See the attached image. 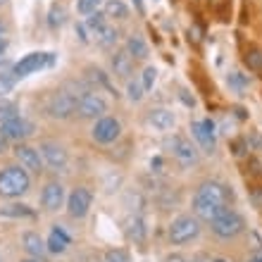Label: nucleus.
I'll list each match as a JSON object with an SVG mask.
<instances>
[{"label": "nucleus", "mask_w": 262, "mask_h": 262, "mask_svg": "<svg viewBox=\"0 0 262 262\" xmlns=\"http://www.w3.org/2000/svg\"><path fill=\"white\" fill-rule=\"evenodd\" d=\"M103 14L107 17V19L124 21V19H129V7H126L122 0H107V3H105Z\"/></svg>", "instance_id": "obj_22"}, {"label": "nucleus", "mask_w": 262, "mask_h": 262, "mask_svg": "<svg viewBox=\"0 0 262 262\" xmlns=\"http://www.w3.org/2000/svg\"><path fill=\"white\" fill-rule=\"evenodd\" d=\"M229 83H231L236 91H243V89H246V81L241 79V74H238V72H231V74H229Z\"/></svg>", "instance_id": "obj_35"}, {"label": "nucleus", "mask_w": 262, "mask_h": 262, "mask_svg": "<svg viewBox=\"0 0 262 262\" xmlns=\"http://www.w3.org/2000/svg\"><path fill=\"white\" fill-rule=\"evenodd\" d=\"M19 117V110H17V105L14 103H0V122H7V119H14Z\"/></svg>", "instance_id": "obj_30"}, {"label": "nucleus", "mask_w": 262, "mask_h": 262, "mask_svg": "<svg viewBox=\"0 0 262 262\" xmlns=\"http://www.w3.org/2000/svg\"><path fill=\"white\" fill-rule=\"evenodd\" d=\"M124 50L131 55V60H145V57H148V46H145L143 36H138V34H134V36L126 38Z\"/></svg>", "instance_id": "obj_21"}, {"label": "nucleus", "mask_w": 262, "mask_h": 262, "mask_svg": "<svg viewBox=\"0 0 262 262\" xmlns=\"http://www.w3.org/2000/svg\"><path fill=\"white\" fill-rule=\"evenodd\" d=\"M19 262H38L36 257H27V260H19Z\"/></svg>", "instance_id": "obj_43"}, {"label": "nucleus", "mask_w": 262, "mask_h": 262, "mask_svg": "<svg viewBox=\"0 0 262 262\" xmlns=\"http://www.w3.org/2000/svg\"><path fill=\"white\" fill-rule=\"evenodd\" d=\"M21 243H24V250H27L31 257H36V260L48 253V248H46V241H43V238L36 234V231H27V234L21 236Z\"/></svg>", "instance_id": "obj_18"}, {"label": "nucleus", "mask_w": 262, "mask_h": 262, "mask_svg": "<svg viewBox=\"0 0 262 262\" xmlns=\"http://www.w3.org/2000/svg\"><path fill=\"white\" fill-rule=\"evenodd\" d=\"M91 136H93V141H96V143L110 145V143H115V141L122 136V124H119V119L107 117V115H105V117L96 119Z\"/></svg>", "instance_id": "obj_8"}, {"label": "nucleus", "mask_w": 262, "mask_h": 262, "mask_svg": "<svg viewBox=\"0 0 262 262\" xmlns=\"http://www.w3.org/2000/svg\"><path fill=\"white\" fill-rule=\"evenodd\" d=\"M193 262H198V260H193Z\"/></svg>", "instance_id": "obj_46"}, {"label": "nucleus", "mask_w": 262, "mask_h": 262, "mask_svg": "<svg viewBox=\"0 0 262 262\" xmlns=\"http://www.w3.org/2000/svg\"><path fill=\"white\" fill-rule=\"evenodd\" d=\"M14 158L19 160V167H24L27 172H43V158H41V150L34 148V145H27V143H17L14 145Z\"/></svg>", "instance_id": "obj_14"}, {"label": "nucleus", "mask_w": 262, "mask_h": 262, "mask_svg": "<svg viewBox=\"0 0 262 262\" xmlns=\"http://www.w3.org/2000/svg\"><path fill=\"white\" fill-rule=\"evenodd\" d=\"M91 203H93V193H91L89 188H74L72 193H69L67 198V212L69 217H74V220H81V217H86L91 210Z\"/></svg>", "instance_id": "obj_13"}, {"label": "nucleus", "mask_w": 262, "mask_h": 262, "mask_svg": "<svg viewBox=\"0 0 262 262\" xmlns=\"http://www.w3.org/2000/svg\"><path fill=\"white\" fill-rule=\"evenodd\" d=\"M210 229H212V234L222 241H231L236 236H241L246 231V220H243L241 214L236 212V210H224L220 217H214L210 222Z\"/></svg>", "instance_id": "obj_3"}, {"label": "nucleus", "mask_w": 262, "mask_h": 262, "mask_svg": "<svg viewBox=\"0 0 262 262\" xmlns=\"http://www.w3.org/2000/svg\"><path fill=\"white\" fill-rule=\"evenodd\" d=\"M110 67H112V74L117 76V79L129 81L131 72H134V60H131V55L126 53V50H117L110 60Z\"/></svg>", "instance_id": "obj_17"}, {"label": "nucleus", "mask_w": 262, "mask_h": 262, "mask_svg": "<svg viewBox=\"0 0 262 262\" xmlns=\"http://www.w3.org/2000/svg\"><path fill=\"white\" fill-rule=\"evenodd\" d=\"M145 222L141 214H131L129 220H126V236H129L134 243H138V246H143L145 243Z\"/></svg>", "instance_id": "obj_19"}, {"label": "nucleus", "mask_w": 262, "mask_h": 262, "mask_svg": "<svg viewBox=\"0 0 262 262\" xmlns=\"http://www.w3.org/2000/svg\"><path fill=\"white\" fill-rule=\"evenodd\" d=\"M0 214L3 217H31L34 210L29 205H24V203H7V205L0 207Z\"/></svg>", "instance_id": "obj_24"}, {"label": "nucleus", "mask_w": 262, "mask_h": 262, "mask_svg": "<svg viewBox=\"0 0 262 262\" xmlns=\"http://www.w3.org/2000/svg\"><path fill=\"white\" fill-rule=\"evenodd\" d=\"M214 262H224V260H214Z\"/></svg>", "instance_id": "obj_45"}, {"label": "nucleus", "mask_w": 262, "mask_h": 262, "mask_svg": "<svg viewBox=\"0 0 262 262\" xmlns=\"http://www.w3.org/2000/svg\"><path fill=\"white\" fill-rule=\"evenodd\" d=\"M145 122L158 131H169L177 124V115H174L172 110H167V107H152V110H148V115H145Z\"/></svg>", "instance_id": "obj_16"}, {"label": "nucleus", "mask_w": 262, "mask_h": 262, "mask_svg": "<svg viewBox=\"0 0 262 262\" xmlns=\"http://www.w3.org/2000/svg\"><path fill=\"white\" fill-rule=\"evenodd\" d=\"M169 150H172V158L179 162L181 169H191V167H195L200 162L198 148L184 134H174L172 141H169Z\"/></svg>", "instance_id": "obj_5"}, {"label": "nucleus", "mask_w": 262, "mask_h": 262, "mask_svg": "<svg viewBox=\"0 0 262 262\" xmlns=\"http://www.w3.org/2000/svg\"><path fill=\"white\" fill-rule=\"evenodd\" d=\"M250 262H262V253H257V255L253 257V260H250Z\"/></svg>", "instance_id": "obj_42"}, {"label": "nucleus", "mask_w": 262, "mask_h": 262, "mask_svg": "<svg viewBox=\"0 0 262 262\" xmlns=\"http://www.w3.org/2000/svg\"><path fill=\"white\" fill-rule=\"evenodd\" d=\"M129 260H131L129 253L122 248H112L105 253V262H129Z\"/></svg>", "instance_id": "obj_32"}, {"label": "nucleus", "mask_w": 262, "mask_h": 262, "mask_svg": "<svg viewBox=\"0 0 262 262\" xmlns=\"http://www.w3.org/2000/svg\"><path fill=\"white\" fill-rule=\"evenodd\" d=\"M46 112H48V117L60 119V122L69 119L76 112V98H72L64 89L55 91V93H50L48 100H46Z\"/></svg>", "instance_id": "obj_6"}, {"label": "nucleus", "mask_w": 262, "mask_h": 262, "mask_svg": "<svg viewBox=\"0 0 262 262\" xmlns=\"http://www.w3.org/2000/svg\"><path fill=\"white\" fill-rule=\"evenodd\" d=\"M64 17H67V10H64V5H53V7H50V12H48V24L53 29L62 27V24H64Z\"/></svg>", "instance_id": "obj_27"}, {"label": "nucleus", "mask_w": 262, "mask_h": 262, "mask_svg": "<svg viewBox=\"0 0 262 262\" xmlns=\"http://www.w3.org/2000/svg\"><path fill=\"white\" fill-rule=\"evenodd\" d=\"M191 134L198 141V145L205 152L212 155L217 150V131H214L212 119H200V122H191Z\"/></svg>", "instance_id": "obj_9"}, {"label": "nucleus", "mask_w": 262, "mask_h": 262, "mask_svg": "<svg viewBox=\"0 0 262 262\" xmlns=\"http://www.w3.org/2000/svg\"><path fill=\"white\" fill-rule=\"evenodd\" d=\"M3 5H7V0H0V7H3Z\"/></svg>", "instance_id": "obj_44"}, {"label": "nucleus", "mask_w": 262, "mask_h": 262, "mask_svg": "<svg viewBox=\"0 0 262 262\" xmlns=\"http://www.w3.org/2000/svg\"><path fill=\"white\" fill-rule=\"evenodd\" d=\"M0 262H3V260H0Z\"/></svg>", "instance_id": "obj_47"}, {"label": "nucleus", "mask_w": 262, "mask_h": 262, "mask_svg": "<svg viewBox=\"0 0 262 262\" xmlns=\"http://www.w3.org/2000/svg\"><path fill=\"white\" fill-rule=\"evenodd\" d=\"M38 150H41L43 165H48L50 169H55V172H64L69 158H67V150H64L57 141H43V143L38 145Z\"/></svg>", "instance_id": "obj_10"}, {"label": "nucleus", "mask_w": 262, "mask_h": 262, "mask_svg": "<svg viewBox=\"0 0 262 262\" xmlns=\"http://www.w3.org/2000/svg\"><path fill=\"white\" fill-rule=\"evenodd\" d=\"M29 172L19 165L0 169V198H19L29 191Z\"/></svg>", "instance_id": "obj_2"}, {"label": "nucleus", "mask_w": 262, "mask_h": 262, "mask_svg": "<svg viewBox=\"0 0 262 262\" xmlns=\"http://www.w3.org/2000/svg\"><path fill=\"white\" fill-rule=\"evenodd\" d=\"M69 241H72V238H69V236L62 231V227H55L53 231H50L48 241H46V248H48L50 253H55V255H60V253H64V250H67Z\"/></svg>", "instance_id": "obj_20"}, {"label": "nucleus", "mask_w": 262, "mask_h": 262, "mask_svg": "<svg viewBox=\"0 0 262 262\" xmlns=\"http://www.w3.org/2000/svg\"><path fill=\"white\" fill-rule=\"evenodd\" d=\"M117 38H119V31L115 27H107V24L96 34V41L100 48H112V46L117 43Z\"/></svg>", "instance_id": "obj_23"}, {"label": "nucleus", "mask_w": 262, "mask_h": 262, "mask_svg": "<svg viewBox=\"0 0 262 262\" xmlns=\"http://www.w3.org/2000/svg\"><path fill=\"white\" fill-rule=\"evenodd\" d=\"M243 62H246V67H248V69H253V72H260V69H262V53L257 48L246 50Z\"/></svg>", "instance_id": "obj_26"}, {"label": "nucleus", "mask_w": 262, "mask_h": 262, "mask_svg": "<svg viewBox=\"0 0 262 262\" xmlns=\"http://www.w3.org/2000/svg\"><path fill=\"white\" fill-rule=\"evenodd\" d=\"M167 236H169V243H174V246H184V243L193 241L200 236V220L195 214H179L177 220H172Z\"/></svg>", "instance_id": "obj_4"}, {"label": "nucleus", "mask_w": 262, "mask_h": 262, "mask_svg": "<svg viewBox=\"0 0 262 262\" xmlns=\"http://www.w3.org/2000/svg\"><path fill=\"white\" fill-rule=\"evenodd\" d=\"M14 81H17L14 72H0V93H7L14 86Z\"/></svg>", "instance_id": "obj_33"}, {"label": "nucleus", "mask_w": 262, "mask_h": 262, "mask_svg": "<svg viewBox=\"0 0 262 262\" xmlns=\"http://www.w3.org/2000/svg\"><path fill=\"white\" fill-rule=\"evenodd\" d=\"M234 200V193L222 181H203L193 195V214L203 222H212L224 210H229V203Z\"/></svg>", "instance_id": "obj_1"}, {"label": "nucleus", "mask_w": 262, "mask_h": 262, "mask_svg": "<svg viewBox=\"0 0 262 262\" xmlns=\"http://www.w3.org/2000/svg\"><path fill=\"white\" fill-rule=\"evenodd\" d=\"M76 112H79V117L81 119H100L105 117V112H107V103H105V98L96 91H89V93H83L79 100H76Z\"/></svg>", "instance_id": "obj_7"}, {"label": "nucleus", "mask_w": 262, "mask_h": 262, "mask_svg": "<svg viewBox=\"0 0 262 262\" xmlns=\"http://www.w3.org/2000/svg\"><path fill=\"white\" fill-rule=\"evenodd\" d=\"M86 79H89L93 86H103V89L112 91V83H110V76L105 74L103 69L98 67H86Z\"/></svg>", "instance_id": "obj_25"}, {"label": "nucleus", "mask_w": 262, "mask_h": 262, "mask_svg": "<svg viewBox=\"0 0 262 262\" xmlns=\"http://www.w3.org/2000/svg\"><path fill=\"white\" fill-rule=\"evenodd\" d=\"M5 21H3V19H0V38H5Z\"/></svg>", "instance_id": "obj_41"}, {"label": "nucleus", "mask_w": 262, "mask_h": 262, "mask_svg": "<svg viewBox=\"0 0 262 262\" xmlns=\"http://www.w3.org/2000/svg\"><path fill=\"white\" fill-rule=\"evenodd\" d=\"M5 50H7V38H0V57L5 55Z\"/></svg>", "instance_id": "obj_38"}, {"label": "nucleus", "mask_w": 262, "mask_h": 262, "mask_svg": "<svg viewBox=\"0 0 262 262\" xmlns=\"http://www.w3.org/2000/svg\"><path fill=\"white\" fill-rule=\"evenodd\" d=\"M76 31H79L81 43H89V36H86V24H76Z\"/></svg>", "instance_id": "obj_36"}, {"label": "nucleus", "mask_w": 262, "mask_h": 262, "mask_svg": "<svg viewBox=\"0 0 262 262\" xmlns=\"http://www.w3.org/2000/svg\"><path fill=\"white\" fill-rule=\"evenodd\" d=\"M7 150V141H5V138H3V136H0V155H3V152H5Z\"/></svg>", "instance_id": "obj_39"}, {"label": "nucleus", "mask_w": 262, "mask_h": 262, "mask_svg": "<svg viewBox=\"0 0 262 262\" xmlns=\"http://www.w3.org/2000/svg\"><path fill=\"white\" fill-rule=\"evenodd\" d=\"M34 134V124L27 122L24 117H14V119H7V122H0V136L5 141H17L21 143L24 138H29Z\"/></svg>", "instance_id": "obj_12"}, {"label": "nucleus", "mask_w": 262, "mask_h": 262, "mask_svg": "<svg viewBox=\"0 0 262 262\" xmlns=\"http://www.w3.org/2000/svg\"><path fill=\"white\" fill-rule=\"evenodd\" d=\"M46 64H53V53H29V55H24L19 62L14 64L12 72L17 79H21V76H29V74H34V72H38Z\"/></svg>", "instance_id": "obj_11"}, {"label": "nucleus", "mask_w": 262, "mask_h": 262, "mask_svg": "<svg viewBox=\"0 0 262 262\" xmlns=\"http://www.w3.org/2000/svg\"><path fill=\"white\" fill-rule=\"evenodd\" d=\"M41 203L46 210H50V212H55V210H60L64 203V186L60 184V181H48L46 186H43V193H41Z\"/></svg>", "instance_id": "obj_15"}, {"label": "nucleus", "mask_w": 262, "mask_h": 262, "mask_svg": "<svg viewBox=\"0 0 262 262\" xmlns=\"http://www.w3.org/2000/svg\"><path fill=\"white\" fill-rule=\"evenodd\" d=\"M126 96H129V100L131 103H141L143 100V96H145V91H143V86H141V81H126Z\"/></svg>", "instance_id": "obj_29"}, {"label": "nucleus", "mask_w": 262, "mask_h": 262, "mask_svg": "<svg viewBox=\"0 0 262 262\" xmlns=\"http://www.w3.org/2000/svg\"><path fill=\"white\" fill-rule=\"evenodd\" d=\"M134 5H136L138 12H143V0H134Z\"/></svg>", "instance_id": "obj_40"}, {"label": "nucleus", "mask_w": 262, "mask_h": 262, "mask_svg": "<svg viewBox=\"0 0 262 262\" xmlns=\"http://www.w3.org/2000/svg\"><path fill=\"white\" fill-rule=\"evenodd\" d=\"M155 79H158V69H155V67H145L143 69V76H141V86H143V91H150L152 83H155Z\"/></svg>", "instance_id": "obj_31"}, {"label": "nucleus", "mask_w": 262, "mask_h": 262, "mask_svg": "<svg viewBox=\"0 0 262 262\" xmlns=\"http://www.w3.org/2000/svg\"><path fill=\"white\" fill-rule=\"evenodd\" d=\"M98 5H100V0H79V5H76V10L81 14H93V12H98Z\"/></svg>", "instance_id": "obj_34"}, {"label": "nucleus", "mask_w": 262, "mask_h": 262, "mask_svg": "<svg viewBox=\"0 0 262 262\" xmlns=\"http://www.w3.org/2000/svg\"><path fill=\"white\" fill-rule=\"evenodd\" d=\"M165 262H188V260H186L184 255H177V253H174V255H169Z\"/></svg>", "instance_id": "obj_37"}, {"label": "nucleus", "mask_w": 262, "mask_h": 262, "mask_svg": "<svg viewBox=\"0 0 262 262\" xmlns=\"http://www.w3.org/2000/svg\"><path fill=\"white\" fill-rule=\"evenodd\" d=\"M105 19H107V17H105L103 12H93V14H89V17H86V29H89L91 34L96 36L98 31H100V29L105 27Z\"/></svg>", "instance_id": "obj_28"}]
</instances>
